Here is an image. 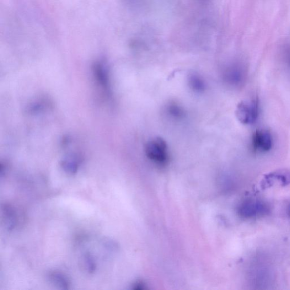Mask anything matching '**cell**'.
<instances>
[{"instance_id": "6da1fadb", "label": "cell", "mask_w": 290, "mask_h": 290, "mask_svg": "<svg viewBox=\"0 0 290 290\" xmlns=\"http://www.w3.org/2000/svg\"><path fill=\"white\" fill-rule=\"evenodd\" d=\"M144 150L147 157L154 163L161 166L168 164L169 160L168 146L162 138L151 139L145 145Z\"/></svg>"}, {"instance_id": "7a4b0ae2", "label": "cell", "mask_w": 290, "mask_h": 290, "mask_svg": "<svg viewBox=\"0 0 290 290\" xmlns=\"http://www.w3.org/2000/svg\"><path fill=\"white\" fill-rule=\"evenodd\" d=\"M267 203L260 200H248L241 203L238 208L241 217L245 219L254 218L265 216L270 212Z\"/></svg>"}, {"instance_id": "3957f363", "label": "cell", "mask_w": 290, "mask_h": 290, "mask_svg": "<svg viewBox=\"0 0 290 290\" xmlns=\"http://www.w3.org/2000/svg\"><path fill=\"white\" fill-rule=\"evenodd\" d=\"M235 115L237 119L243 125H252L255 123L259 116V105L257 100L240 101L236 107Z\"/></svg>"}, {"instance_id": "277c9868", "label": "cell", "mask_w": 290, "mask_h": 290, "mask_svg": "<svg viewBox=\"0 0 290 290\" xmlns=\"http://www.w3.org/2000/svg\"><path fill=\"white\" fill-rule=\"evenodd\" d=\"M271 134L265 130H257L252 137V147L255 151L267 152L272 148Z\"/></svg>"}, {"instance_id": "5b68a950", "label": "cell", "mask_w": 290, "mask_h": 290, "mask_svg": "<svg viewBox=\"0 0 290 290\" xmlns=\"http://www.w3.org/2000/svg\"><path fill=\"white\" fill-rule=\"evenodd\" d=\"M262 182L266 186L275 184L288 185L290 184V170L284 169L272 172L265 175Z\"/></svg>"}, {"instance_id": "8992f818", "label": "cell", "mask_w": 290, "mask_h": 290, "mask_svg": "<svg viewBox=\"0 0 290 290\" xmlns=\"http://www.w3.org/2000/svg\"><path fill=\"white\" fill-rule=\"evenodd\" d=\"M188 82L190 88L197 93H202L206 89V85L202 77L196 73L189 75Z\"/></svg>"}, {"instance_id": "52a82bcc", "label": "cell", "mask_w": 290, "mask_h": 290, "mask_svg": "<svg viewBox=\"0 0 290 290\" xmlns=\"http://www.w3.org/2000/svg\"><path fill=\"white\" fill-rule=\"evenodd\" d=\"M103 64L96 63L94 66V71L99 82L105 88H108V75Z\"/></svg>"}, {"instance_id": "ba28073f", "label": "cell", "mask_w": 290, "mask_h": 290, "mask_svg": "<svg viewBox=\"0 0 290 290\" xmlns=\"http://www.w3.org/2000/svg\"><path fill=\"white\" fill-rule=\"evenodd\" d=\"M168 114L175 119H181L185 116V111L178 104L171 103L167 107Z\"/></svg>"}, {"instance_id": "9c48e42d", "label": "cell", "mask_w": 290, "mask_h": 290, "mask_svg": "<svg viewBox=\"0 0 290 290\" xmlns=\"http://www.w3.org/2000/svg\"><path fill=\"white\" fill-rule=\"evenodd\" d=\"M49 278L52 282H54L57 286H60L63 288L67 289L69 286L67 278L60 273L52 272L50 274Z\"/></svg>"}, {"instance_id": "30bf717a", "label": "cell", "mask_w": 290, "mask_h": 290, "mask_svg": "<svg viewBox=\"0 0 290 290\" xmlns=\"http://www.w3.org/2000/svg\"><path fill=\"white\" fill-rule=\"evenodd\" d=\"M79 165L78 161L76 159H70L64 160L63 162L62 166L64 170L69 173L73 174L76 173Z\"/></svg>"}, {"instance_id": "8fae6325", "label": "cell", "mask_w": 290, "mask_h": 290, "mask_svg": "<svg viewBox=\"0 0 290 290\" xmlns=\"http://www.w3.org/2000/svg\"><path fill=\"white\" fill-rule=\"evenodd\" d=\"M240 73L236 69L230 70L225 74V78L230 83H238L240 79Z\"/></svg>"}, {"instance_id": "7c38bea8", "label": "cell", "mask_w": 290, "mask_h": 290, "mask_svg": "<svg viewBox=\"0 0 290 290\" xmlns=\"http://www.w3.org/2000/svg\"><path fill=\"white\" fill-rule=\"evenodd\" d=\"M288 213L289 216L290 217V204H289V205L288 206Z\"/></svg>"}]
</instances>
